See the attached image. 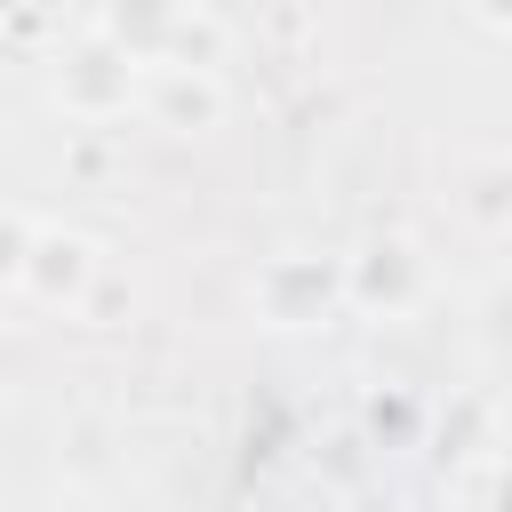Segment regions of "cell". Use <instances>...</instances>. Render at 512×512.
<instances>
[{
    "instance_id": "1",
    "label": "cell",
    "mask_w": 512,
    "mask_h": 512,
    "mask_svg": "<svg viewBox=\"0 0 512 512\" xmlns=\"http://www.w3.org/2000/svg\"><path fill=\"white\" fill-rule=\"evenodd\" d=\"M32 256H40L32 280H40L48 296H72V288L88 280V248H80V240H32Z\"/></svg>"
}]
</instances>
